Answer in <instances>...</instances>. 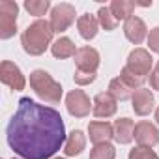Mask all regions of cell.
Listing matches in <instances>:
<instances>
[{
    "label": "cell",
    "instance_id": "cell-11",
    "mask_svg": "<svg viewBox=\"0 0 159 159\" xmlns=\"http://www.w3.org/2000/svg\"><path fill=\"white\" fill-rule=\"evenodd\" d=\"M135 140L139 142V146L152 148L159 142V129L150 122H139L135 125Z\"/></svg>",
    "mask_w": 159,
    "mask_h": 159
},
{
    "label": "cell",
    "instance_id": "cell-6",
    "mask_svg": "<svg viewBox=\"0 0 159 159\" xmlns=\"http://www.w3.org/2000/svg\"><path fill=\"white\" fill-rule=\"evenodd\" d=\"M0 79H2V83L6 86H10L11 90L19 92L26 86V79L25 75L21 73L19 66H15L13 62L10 60H4L2 64H0Z\"/></svg>",
    "mask_w": 159,
    "mask_h": 159
},
{
    "label": "cell",
    "instance_id": "cell-8",
    "mask_svg": "<svg viewBox=\"0 0 159 159\" xmlns=\"http://www.w3.org/2000/svg\"><path fill=\"white\" fill-rule=\"evenodd\" d=\"M67 112L75 118H84L90 114V98L83 90H73L66 98Z\"/></svg>",
    "mask_w": 159,
    "mask_h": 159
},
{
    "label": "cell",
    "instance_id": "cell-2",
    "mask_svg": "<svg viewBox=\"0 0 159 159\" xmlns=\"http://www.w3.org/2000/svg\"><path fill=\"white\" fill-rule=\"evenodd\" d=\"M52 26L51 23L38 19L36 23H32L21 36V45L25 49V52L32 54V56H39L47 51V47L52 41Z\"/></svg>",
    "mask_w": 159,
    "mask_h": 159
},
{
    "label": "cell",
    "instance_id": "cell-27",
    "mask_svg": "<svg viewBox=\"0 0 159 159\" xmlns=\"http://www.w3.org/2000/svg\"><path fill=\"white\" fill-rule=\"evenodd\" d=\"M150 86H152V90H159V60H157V66L153 67V71L150 73Z\"/></svg>",
    "mask_w": 159,
    "mask_h": 159
},
{
    "label": "cell",
    "instance_id": "cell-22",
    "mask_svg": "<svg viewBox=\"0 0 159 159\" xmlns=\"http://www.w3.org/2000/svg\"><path fill=\"white\" fill-rule=\"evenodd\" d=\"M49 8H51V2H49V0H26V2H25V10H26L30 15H36V17L45 15Z\"/></svg>",
    "mask_w": 159,
    "mask_h": 159
},
{
    "label": "cell",
    "instance_id": "cell-9",
    "mask_svg": "<svg viewBox=\"0 0 159 159\" xmlns=\"http://www.w3.org/2000/svg\"><path fill=\"white\" fill-rule=\"evenodd\" d=\"M75 64H77V69H81V71L96 73V69L99 67V52L94 47H81V49H77Z\"/></svg>",
    "mask_w": 159,
    "mask_h": 159
},
{
    "label": "cell",
    "instance_id": "cell-17",
    "mask_svg": "<svg viewBox=\"0 0 159 159\" xmlns=\"http://www.w3.org/2000/svg\"><path fill=\"white\" fill-rule=\"evenodd\" d=\"M98 26H99V21L98 17L86 13V15H81L77 21V28H79V34H81L84 39H94L96 34H98Z\"/></svg>",
    "mask_w": 159,
    "mask_h": 159
},
{
    "label": "cell",
    "instance_id": "cell-30",
    "mask_svg": "<svg viewBox=\"0 0 159 159\" xmlns=\"http://www.w3.org/2000/svg\"><path fill=\"white\" fill-rule=\"evenodd\" d=\"M13 159H19V157H13Z\"/></svg>",
    "mask_w": 159,
    "mask_h": 159
},
{
    "label": "cell",
    "instance_id": "cell-14",
    "mask_svg": "<svg viewBox=\"0 0 159 159\" xmlns=\"http://www.w3.org/2000/svg\"><path fill=\"white\" fill-rule=\"evenodd\" d=\"M114 129V140L118 144H129L135 139V124L129 118H120L112 124Z\"/></svg>",
    "mask_w": 159,
    "mask_h": 159
},
{
    "label": "cell",
    "instance_id": "cell-3",
    "mask_svg": "<svg viewBox=\"0 0 159 159\" xmlns=\"http://www.w3.org/2000/svg\"><path fill=\"white\" fill-rule=\"evenodd\" d=\"M30 86L47 103L54 105V103H60V99H62V86H60V83H56L54 79L43 69H34L30 73Z\"/></svg>",
    "mask_w": 159,
    "mask_h": 159
},
{
    "label": "cell",
    "instance_id": "cell-18",
    "mask_svg": "<svg viewBox=\"0 0 159 159\" xmlns=\"http://www.w3.org/2000/svg\"><path fill=\"white\" fill-rule=\"evenodd\" d=\"M51 52H52L54 58H71V56L77 54V49H75V45L69 38H58L51 45Z\"/></svg>",
    "mask_w": 159,
    "mask_h": 159
},
{
    "label": "cell",
    "instance_id": "cell-13",
    "mask_svg": "<svg viewBox=\"0 0 159 159\" xmlns=\"http://www.w3.org/2000/svg\"><path fill=\"white\" fill-rule=\"evenodd\" d=\"M124 34H125V38L131 43L139 45L146 38V25H144V21L140 17H135V15L129 17L125 21V25H124Z\"/></svg>",
    "mask_w": 159,
    "mask_h": 159
},
{
    "label": "cell",
    "instance_id": "cell-23",
    "mask_svg": "<svg viewBox=\"0 0 159 159\" xmlns=\"http://www.w3.org/2000/svg\"><path fill=\"white\" fill-rule=\"evenodd\" d=\"M98 21H99V25L105 28V30H114L116 26H118V21H116V17L112 15V11H111V8H99V11H98Z\"/></svg>",
    "mask_w": 159,
    "mask_h": 159
},
{
    "label": "cell",
    "instance_id": "cell-29",
    "mask_svg": "<svg viewBox=\"0 0 159 159\" xmlns=\"http://www.w3.org/2000/svg\"><path fill=\"white\" fill-rule=\"evenodd\" d=\"M56 159H64V157H56Z\"/></svg>",
    "mask_w": 159,
    "mask_h": 159
},
{
    "label": "cell",
    "instance_id": "cell-7",
    "mask_svg": "<svg viewBox=\"0 0 159 159\" xmlns=\"http://www.w3.org/2000/svg\"><path fill=\"white\" fill-rule=\"evenodd\" d=\"M75 21V8L71 4H58L51 10V26L52 32L67 30Z\"/></svg>",
    "mask_w": 159,
    "mask_h": 159
},
{
    "label": "cell",
    "instance_id": "cell-24",
    "mask_svg": "<svg viewBox=\"0 0 159 159\" xmlns=\"http://www.w3.org/2000/svg\"><path fill=\"white\" fill-rule=\"evenodd\" d=\"M129 159H159L157 153L146 146H137L129 152Z\"/></svg>",
    "mask_w": 159,
    "mask_h": 159
},
{
    "label": "cell",
    "instance_id": "cell-25",
    "mask_svg": "<svg viewBox=\"0 0 159 159\" xmlns=\"http://www.w3.org/2000/svg\"><path fill=\"white\" fill-rule=\"evenodd\" d=\"M73 79H75V83H77L79 86H86V84H90V83L96 81V73H88V71L77 69L75 75H73Z\"/></svg>",
    "mask_w": 159,
    "mask_h": 159
},
{
    "label": "cell",
    "instance_id": "cell-5",
    "mask_svg": "<svg viewBox=\"0 0 159 159\" xmlns=\"http://www.w3.org/2000/svg\"><path fill=\"white\" fill-rule=\"evenodd\" d=\"M152 64H153V58H152V54L146 49H135V51L129 52L127 64L124 67L127 71H131L133 75H137V77H140V79H144V81H146V75L152 73L150 71L152 69Z\"/></svg>",
    "mask_w": 159,
    "mask_h": 159
},
{
    "label": "cell",
    "instance_id": "cell-21",
    "mask_svg": "<svg viewBox=\"0 0 159 159\" xmlns=\"http://www.w3.org/2000/svg\"><path fill=\"white\" fill-rule=\"evenodd\" d=\"M114 157H116V150L111 142L96 144L90 152V159H114Z\"/></svg>",
    "mask_w": 159,
    "mask_h": 159
},
{
    "label": "cell",
    "instance_id": "cell-1",
    "mask_svg": "<svg viewBox=\"0 0 159 159\" xmlns=\"http://www.w3.org/2000/svg\"><path fill=\"white\" fill-rule=\"evenodd\" d=\"M6 137L10 148L23 159H49L66 144V127L58 111L21 98Z\"/></svg>",
    "mask_w": 159,
    "mask_h": 159
},
{
    "label": "cell",
    "instance_id": "cell-12",
    "mask_svg": "<svg viewBox=\"0 0 159 159\" xmlns=\"http://www.w3.org/2000/svg\"><path fill=\"white\" fill-rule=\"evenodd\" d=\"M131 103H133V111L135 114L139 116H146L152 112L153 109V94L150 88H139L135 90L133 98H131Z\"/></svg>",
    "mask_w": 159,
    "mask_h": 159
},
{
    "label": "cell",
    "instance_id": "cell-28",
    "mask_svg": "<svg viewBox=\"0 0 159 159\" xmlns=\"http://www.w3.org/2000/svg\"><path fill=\"white\" fill-rule=\"evenodd\" d=\"M155 120H157V124H159V109L155 111Z\"/></svg>",
    "mask_w": 159,
    "mask_h": 159
},
{
    "label": "cell",
    "instance_id": "cell-10",
    "mask_svg": "<svg viewBox=\"0 0 159 159\" xmlns=\"http://www.w3.org/2000/svg\"><path fill=\"white\" fill-rule=\"evenodd\" d=\"M116 103H118V101H116V98H114L111 92H101V94H98L96 99H94L92 112H94V116H98V118H111V116L116 112V109H118Z\"/></svg>",
    "mask_w": 159,
    "mask_h": 159
},
{
    "label": "cell",
    "instance_id": "cell-16",
    "mask_svg": "<svg viewBox=\"0 0 159 159\" xmlns=\"http://www.w3.org/2000/svg\"><path fill=\"white\" fill-rule=\"evenodd\" d=\"M84 146H86V137H84V133L79 131V129H75V131H71L69 137L66 139L64 153L69 155V157H71V155H79V153L84 150Z\"/></svg>",
    "mask_w": 159,
    "mask_h": 159
},
{
    "label": "cell",
    "instance_id": "cell-26",
    "mask_svg": "<svg viewBox=\"0 0 159 159\" xmlns=\"http://www.w3.org/2000/svg\"><path fill=\"white\" fill-rule=\"evenodd\" d=\"M148 45L153 52H159V26H155L153 30H150L148 34Z\"/></svg>",
    "mask_w": 159,
    "mask_h": 159
},
{
    "label": "cell",
    "instance_id": "cell-15",
    "mask_svg": "<svg viewBox=\"0 0 159 159\" xmlns=\"http://www.w3.org/2000/svg\"><path fill=\"white\" fill-rule=\"evenodd\" d=\"M88 133H90V140L94 144H103V142H109L111 139H114V129L109 122H90Z\"/></svg>",
    "mask_w": 159,
    "mask_h": 159
},
{
    "label": "cell",
    "instance_id": "cell-19",
    "mask_svg": "<svg viewBox=\"0 0 159 159\" xmlns=\"http://www.w3.org/2000/svg\"><path fill=\"white\" fill-rule=\"evenodd\" d=\"M112 15L116 17V21H127L129 17H133V10H135V2L131 0H114V2L109 6Z\"/></svg>",
    "mask_w": 159,
    "mask_h": 159
},
{
    "label": "cell",
    "instance_id": "cell-4",
    "mask_svg": "<svg viewBox=\"0 0 159 159\" xmlns=\"http://www.w3.org/2000/svg\"><path fill=\"white\" fill-rule=\"evenodd\" d=\"M17 13L19 6L11 0H2L0 2V38L10 39L17 32Z\"/></svg>",
    "mask_w": 159,
    "mask_h": 159
},
{
    "label": "cell",
    "instance_id": "cell-20",
    "mask_svg": "<svg viewBox=\"0 0 159 159\" xmlns=\"http://www.w3.org/2000/svg\"><path fill=\"white\" fill-rule=\"evenodd\" d=\"M109 92L116 98V101H125V99L133 98V94H135V90H131L120 77H116V79H112V81H111V84H109Z\"/></svg>",
    "mask_w": 159,
    "mask_h": 159
}]
</instances>
